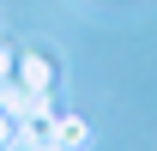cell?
I'll return each mask as SVG.
<instances>
[{
    "mask_svg": "<svg viewBox=\"0 0 157 151\" xmlns=\"http://www.w3.org/2000/svg\"><path fill=\"white\" fill-rule=\"evenodd\" d=\"M30 151H73V145H55V139H36Z\"/></svg>",
    "mask_w": 157,
    "mask_h": 151,
    "instance_id": "277c9868",
    "label": "cell"
},
{
    "mask_svg": "<svg viewBox=\"0 0 157 151\" xmlns=\"http://www.w3.org/2000/svg\"><path fill=\"white\" fill-rule=\"evenodd\" d=\"M12 133H18V127H12V115L0 109V145H12Z\"/></svg>",
    "mask_w": 157,
    "mask_h": 151,
    "instance_id": "3957f363",
    "label": "cell"
},
{
    "mask_svg": "<svg viewBox=\"0 0 157 151\" xmlns=\"http://www.w3.org/2000/svg\"><path fill=\"white\" fill-rule=\"evenodd\" d=\"M12 79H18L24 91H55V60L36 55V48H24V55L12 60Z\"/></svg>",
    "mask_w": 157,
    "mask_h": 151,
    "instance_id": "6da1fadb",
    "label": "cell"
},
{
    "mask_svg": "<svg viewBox=\"0 0 157 151\" xmlns=\"http://www.w3.org/2000/svg\"><path fill=\"white\" fill-rule=\"evenodd\" d=\"M12 60H18V48H6V42H0V79H12Z\"/></svg>",
    "mask_w": 157,
    "mask_h": 151,
    "instance_id": "7a4b0ae2",
    "label": "cell"
}]
</instances>
